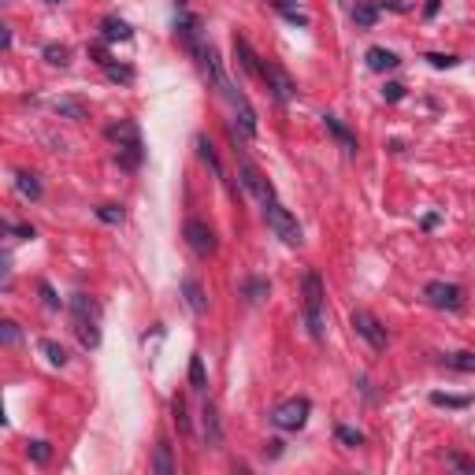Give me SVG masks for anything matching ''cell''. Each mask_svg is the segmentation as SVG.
<instances>
[{"mask_svg": "<svg viewBox=\"0 0 475 475\" xmlns=\"http://www.w3.org/2000/svg\"><path fill=\"white\" fill-rule=\"evenodd\" d=\"M301 290H305V327H308V334L320 342V338H327V316H323L327 293H323V278L316 271H305Z\"/></svg>", "mask_w": 475, "mask_h": 475, "instance_id": "cell-1", "label": "cell"}, {"mask_svg": "<svg viewBox=\"0 0 475 475\" xmlns=\"http://www.w3.org/2000/svg\"><path fill=\"white\" fill-rule=\"evenodd\" d=\"M108 141L119 145V163L123 168H138L141 163V134H138V123L119 119L108 126Z\"/></svg>", "mask_w": 475, "mask_h": 475, "instance_id": "cell-2", "label": "cell"}, {"mask_svg": "<svg viewBox=\"0 0 475 475\" xmlns=\"http://www.w3.org/2000/svg\"><path fill=\"white\" fill-rule=\"evenodd\" d=\"M264 216H268V226L275 231V238H283L286 245H301V241H305V238H301V223L293 219V212H290L286 204H278V201L264 204Z\"/></svg>", "mask_w": 475, "mask_h": 475, "instance_id": "cell-3", "label": "cell"}, {"mask_svg": "<svg viewBox=\"0 0 475 475\" xmlns=\"http://www.w3.org/2000/svg\"><path fill=\"white\" fill-rule=\"evenodd\" d=\"M308 413H312L308 398H290V401H283L271 413V423H275L278 431H301L305 423H308Z\"/></svg>", "mask_w": 475, "mask_h": 475, "instance_id": "cell-4", "label": "cell"}, {"mask_svg": "<svg viewBox=\"0 0 475 475\" xmlns=\"http://www.w3.org/2000/svg\"><path fill=\"white\" fill-rule=\"evenodd\" d=\"M423 297H427L431 308H442V312H461L464 308V290L457 283H427Z\"/></svg>", "mask_w": 475, "mask_h": 475, "instance_id": "cell-5", "label": "cell"}, {"mask_svg": "<svg viewBox=\"0 0 475 475\" xmlns=\"http://www.w3.org/2000/svg\"><path fill=\"white\" fill-rule=\"evenodd\" d=\"M238 171H241V186L249 190L260 204H271V201H275V186H271L268 178H264V171H260L256 163L241 160V163H238Z\"/></svg>", "mask_w": 475, "mask_h": 475, "instance_id": "cell-6", "label": "cell"}, {"mask_svg": "<svg viewBox=\"0 0 475 475\" xmlns=\"http://www.w3.org/2000/svg\"><path fill=\"white\" fill-rule=\"evenodd\" d=\"M260 78L268 82V89H271V97L275 101H293L297 97V86H293V78L283 71V67H275V63H260Z\"/></svg>", "mask_w": 475, "mask_h": 475, "instance_id": "cell-7", "label": "cell"}, {"mask_svg": "<svg viewBox=\"0 0 475 475\" xmlns=\"http://www.w3.org/2000/svg\"><path fill=\"white\" fill-rule=\"evenodd\" d=\"M353 331L364 338L371 349H386V327L375 320L371 312H364V308H356V312H353Z\"/></svg>", "mask_w": 475, "mask_h": 475, "instance_id": "cell-8", "label": "cell"}, {"mask_svg": "<svg viewBox=\"0 0 475 475\" xmlns=\"http://www.w3.org/2000/svg\"><path fill=\"white\" fill-rule=\"evenodd\" d=\"M186 241H190V249L197 256H212V253H216V234H212V226L201 223V219L186 223Z\"/></svg>", "mask_w": 475, "mask_h": 475, "instance_id": "cell-9", "label": "cell"}, {"mask_svg": "<svg viewBox=\"0 0 475 475\" xmlns=\"http://www.w3.org/2000/svg\"><path fill=\"white\" fill-rule=\"evenodd\" d=\"M201 416H204V446H208V449H219V446H223V423H219L216 405H204Z\"/></svg>", "mask_w": 475, "mask_h": 475, "instance_id": "cell-10", "label": "cell"}, {"mask_svg": "<svg viewBox=\"0 0 475 475\" xmlns=\"http://www.w3.org/2000/svg\"><path fill=\"white\" fill-rule=\"evenodd\" d=\"M398 63H401L398 53H390V48H383V45L368 48V67H371V71H394Z\"/></svg>", "mask_w": 475, "mask_h": 475, "instance_id": "cell-11", "label": "cell"}, {"mask_svg": "<svg viewBox=\"0 0 475 475\" xmlns=\"http://www.w3.org/2000/svg\"><path fill=\"white\" fill-rule=\"evenodd\" d=\"M175 30H178V38H182L190 48L197 45V41H204V38H201V19H193V15H178V19H175Z\"/></svg>", "mask_w": 475, "mask_h": 475, "instance_id": "cell-12", "label": "cell"}, {"mask_svg": "<svg viewBox=\"0 0 475 475\" xmlns=\"http://www.w3.org/2000/svg\"><path fill=\"white\" fill-rule=\"evenodd\" d=\"M71 312H75V320H101V305H97L89 293H75V297H71Z\"/></svg>", "mask_w": 475, "mask_h": 475, "instance_id": "cell-13", "label": "cell"}, {"mask_svg": "<svg viewBox=\"0 0 475 475\" xmlns=\"http://www.w3.org/2000/svg\"><path fill=\"white\" fill-rule=\"evenodd\" d=\"M323 123H327V130H331V134L342 141V149H346V153H356V138H353V130H349V126H342V119H338V116H323Z\"/></svg>", "mask_w": 475, "mask_h": 475, "instance_id": "cell-14", "label": "cell"}, {"mask_svg": "<svg viewBox=\"0 0 475 475\" xmlns=\"http://www.w3.org/2000/svg\"><path fill=\"white\" fill-rule=\"evenodd\" d=\"M234 56H238V63H241L245 71L260 78V60H256V53L249 48V41H245V38H234Z\"/></svg>", "mask_w": 475, "mask_h": 475, "instance_id": "cell-15", "label": "cell"}, {"mask_svg": "<svg viewBox=\"0 0 475 475\" xmlns=\"http://www.w3.org/2000/svg\"><path fill=\"white\" fill-rule=\"evenodd\" d=\"M53 108H56V116H63V119H71V123H82V119H89V111H86V104H82V101H71V97H63V101H56Z\"/></svg>", "mask_w": 475, "mask_h": 475, "instance_id": "cell-16", "label": "cell"}, {"mask_svg": "<svg viewBox=\"0 0 475 475\" xmlns=\"http://www.w3.org/2000/svg\"><path fill=\"white\" fill-rule=\"evenodd\" d=\"M75 331H78V338H82V346H86V349H97V346H101L97 320H75Z\"/></svg>", "mask_w": 475, "mask_h": 475, "instance_id": "cell-17", "label": "cell"}, {"mask_svg": "<svg viewBox=\"0 0 475 475\" xmlns=\"http://www.w3.org/2000/svg\"><path fill=\"white\" fill-rule=\"evenodd\" d=\"M101 34H104V41H130V38H134V30H130L123 19H104Z\"/></svg>", "mask_w": 475, "mask_h": 475, "instance_id": "cell-18", "label": "cell"}, {"mask_svg": "<svg viewBox=\"0 0 475 475\" xmlns=\"http://www.w3.org/2000/svg\"><path fill=\"white\" fill-rule=\"evenodd\" d=\"M15 186H19V193H23V197H30V201L41 197V182H38V175H30V171L15 175Z\"/></svg>", "mask_w": 475, "mask_h": 475, "instance_id": "cell-19", "label": "cell"}, {"mask_svg": "<svg viewBox=\"0 0 475 475\" xmlns=\"http://www.w3.org/2000/svg\"><path fill=\"white\" fill-rule=\"evenodd\" d=\"M234 111H238L241 134H245V138H253V134H256V111H253V104H249V101H241V104H234Z\"/></svg>", "mask_w": 475, "mask_h": 475, "instance_id": "cell-20", "label": "cell"}, {"mask_svg": "<svg viewBox=\"0 0 475 475\" xmlns=\"http://www.w3.org/2000/svg\"><path fill=\"white\" fill-rule=\"evenodd\" d=\"M182 293H186V301H190V308H193V312H204V293H201V283H197V278H186V283H182Z\"/></svg>", "mask_w": 475, "mask_h": 475, "instance_id": "cell-21", "label": "cell"}, {"mask_svg": "<svg viewBox=\"0 0 475 475\" xmlns=\"http://www.w3.org/2000/svg\"><path fill=\"white\" fill-rule=\"evenodd\" d=\"M23 342V327L15 320H0V346H19Z\"/></svg>", "mask_w": 475, "mask_h": 475, "instance_id": "cell-22", "label": "cell"}, {"mask_svg": "<svg viewBox=\"0 0 475 475\" xmlns=\"http://www.w3.org/2000/svg\"><path fill=\"white\" fill-rule=\"evenodd\" d=\"M190 386H193V390H204V386H208V375H204V360H201V353H193V356H190Z\"/></svg>", "mask_w": 475, "mask_h": 475, "instance_id": "cell-23", "label": "cell"}, {"mask_svg": "<svg viewBox=\"0 0 475 475\" xmlns=\"http://www.w3.org/2000/svg\"><path fill=\"white\" fill-rule=\"evenodd\" d=\"M153 468H156V475H175V461H171V446H168V442H160Z\"/></svg>", "mask_w": 475, "mask_h": 475, "instance_id": "cell-24", "label": "cell"}, {"mask_svg": "<svg viewBox=\"0 0 475 475\" xmlns=\"http://www.w3.org/2000/svg\"><path fill=\"white\" fill-rule=\"evenodd\" d=\"M197 153H201V160L208 163L212 171H216L219 178H223V168H219V160H216V149H212V141L208 138H197Z\"/></svg>", "mask_w": 475, "mask_h": 475, "instance_id": "cell-25", "label": "cell"}, {"mask_svg": "<svg viewBox=\"0 0 475 475\" xmlns=\"http://www.w3.org/2000/svg\"><path fill=\"white\" fill-rule=\"evenodd\" d=\"M41 353H45L48 360H53L56 368H63V364H67V349H63V346H56V342H48V338H41Z\"/></svg>", "mask_w": 475, "mask_h": 475, "instance_id": "cell-26", "label": "cell"}, {"mask_svg": "<svg viewBox=\"0 0 475 475\" xmlns=\"http://www.w3.org/2000/svg\"><path fill=\"white\" fill-rule=\"evenodd\" d=\"M45 60L56 63V67H67V63H71V48L67 45H48L45 48Z\"/></svg>", "mask_w": 475, "mask_h": 475, "instance_id": "cell-27", "label": "cell"}, {"mask_svg": "<svg viewBox=\"0 0 475 475\" xmlns=\"http://www.w3.org/2000/svg\"><path fill=\"white\" fill-rule=\"evenodd\" d=\"M171 413H175L178 431H182V435H190V413H186V398H175V401H171Z\"/></svg>", "mask_w": 475, "mask_h": 475, "instance_id": "cell-28", "label": "cell"}, {"mask_svg": "<svg viewBox=\"0 0 475 475\" xmlns=\"http://www.w3.org/2000/svg\"><path fill=\"white\" fill-rule=\"evenodd\" d=\"M48 457H53V446H48V442H30V461L34 464H48Z\"/></svg>", "mask_w": 475, "mask_h": 475, "instance_id": "cell-29", "label": "cell"}, {"mask_svg": "<svg viewBox=\"0 0 475 475\" xmlns=\"http://www.w3.org/2000/svg\"><path fill=\"white\" fill-rule=\"evenodd\" d=\"M449 360V364L457 368V371H475V356L464 349V353H453V356H446Z\"/></svg>", "mask_w": 475, "mask_h": 475, "instance_id": "cell-30", "label": "cell"}, {"mask_svg": "<svg viewBox=\"0 0 475 475\" xmlns=\"http://www.w3.org/2000/svg\"><path fill=\"white\" fill-rule=\"evenodd\" d=\"M353 19H356L360 26H375V8H371V4H356V8H353Z\"/></svg>", "mask_w": 475, "mask_h": 475, "instance_id": "cell-31", "label": "cell"}, {"mask_svg": "<svg viewBox=\"0 0 475 475\" xmlns=\"http://www.w3.org/2000/svg\"><path fill=\"white\" fill-rule=\"evenodd\" d=\"M431 405H446V408H468V398H453V394H431Z\"/></svg>", "mask_w": 475, "mask_h": 475, "instance_id": "cell-32", "label": "cell"}, {"mask_svg": "<svg viewBox=\"0 0 475 475\" xmlns=\"http://www.w3.org/2000/svg\"><path fill=\"white\" fill-rule=\"evenodd\" d=\"M97 216H101L104 223H123V208L119 204H101V208H97Z\"/></svg>", "mask_w": 475, "mask_h": 475, "instance_id": "cell-33", "label": "cell"}, {"mask_svg": "<svg viewBox=\"0 0 475 475\" xmlns=\"http://www.w3.org/2000/svg\"><path fill=\"white\" fill-rule=\"evenodd\" d=\"M38 290H41V297H45V308H53V312H56V308H60V297H56V290L48 286V283H38Z\"/></svg>", "mask_w": 475, "mask_h": 475, "instance_id": "cell-34", "label": "cell"}, {"mask_svg": "<svg viewBox=\"0 0 475 475\" xmlns=\"http://www.w3.org/2000/svg\"><path fill=\"white\" fill-rule=\"evenodd\" d=\"M338 442H346V446H360V442H364V435L353 431V427H338Z\"/></svg>", "mask_w": 475, "mask_h": 475, "instance_id": "cell-35", "label": "cell"}, {"mask_svg": "<svg viewBox=\"0 0 475 475\" xmlns=\"http://www.w3.org/2000/svg\"><path fill=\"white\" fill-rule=\"evenodd\" d=\"M427 60H431V67H457V56H449V53H431Z\"/></svg>", "mask_w": 475, "mask_h": 475, "instance_id": "cell-36", "label": "cell"}, {"mask_svg": "<svg viewBox=\"0 0 475 475\" xmlns=\"http://www.w3.org/2000/svg\"><path fill=\"white\" fill-rule=\"evenodd\" d=\"M383 97H386V101H401V97H405V86H401V82H390V86L383 89Z\"/></svg>", "mask_w": 475, "mask_h": 475, "instance_id": "cell-37", "label": "cell"}, {"mask_svg": "<svg viewBox=\"0 0 475 475\" xmlns=\"http://www.w3.org/2000/svg\"><path fill=\"white\" fill-rule=\"evenodd\" d=\"M264 293H268V283H253V286H249V301H260Z\"/></svg>", "mask_w": 475, "mask_h": 475, "instance_id": "cell-38", "label": "cell"}, {"mask_svg": "<svg viewBox=\"0 0 475 475\" xmlns=\"http://www.w3.org/2000/svg\"><path fill=\"white\" fill-rule=\"evenodd\" d=\"M271 4H275L278 11H286V15H290V11H297V0H271Z\"/></svg>", "mask_w": 475, "mask_h": 475, "instance_id": "cell-39", "label": "cell"}, {"mask_svg": "<svg viewBox=\"0 0 475 475\" xmlns=\"http://www.w3.org/2000/svg\"><path fill=\"white\" fill-rule=\"evenodd\" d=\"M8 275H11V256L0 253V278H8Z\"/></svg>", "mask_w": 475, "mask_h": 475, "instance_id": "cell-40", "label": "cell"}, {"mask_svg": "<svg viewBox=\"0 0 475 475\" xmlns=\"http://www.w3.org/2000/svg\"><path fill=\"white\" fill-rule=\"evenodd\" d=\"M264 453H268V457H278V453H283V442H278V438H271Z\"/></svg>", "mask_w": 475, "mask_h": 475, "instance_id": "cell-41", "label": "cell"}, {"mask_svg": "<svg viewBox=\"0 0 475 475\" xmlns=\"http://www.w3.org/2000/svg\"><path fill=\"white\" fill-rule=\"evenodd\" d=\"M8 45H11V30L0 23V48H8Z\"/></svg>", "mask_w": 475, "mask_h": 475, "instance_id": "cell-42", "label": "cell"}, {"mask_svg": "<svg viewBox=\"0 0 475 475\" xmlns=\"http://www.w3.org/2000/svg\"><path fill=\"white\" fill-rule=\"evenodd\" d=\"M438 4H442V0H427V8H423V15H427V19H431V15H438Z\"/></svg>", "mask_w": 475, "mask_h": 475, "instance_id": "cell-43", "label": "cell"}, {"mask_svg": "<svg viewBox=\"0 0 475 475\" xmlns=\"http://www.w3.org/2000/svg\"><path fill=\"white\" fill-rule=\"evenodd\" d=\"M8 234H11V226H8L4 219H0V238H8Z\"/></svg>", "mask_w": 475, "mask_h": 475, "instance_id": "cell-44", "label": "cell"}, {"mask_svg": "<svg viewBox=\"0 0 475 475\" xmlns=\"http://www.w3.org/2000/svg\"><path fill=\"white\" fill-rule=\"evenodd\" d=\"M4 423H8V420H4V408H0V427H4Z\"/></svg>", "mask_w": 475, "mask_h": 475, "instance_id": "cell-45", "label": "cell"}, {"mask_svg": "<svg viewBox=\"0 0 475 475\" xmlns=\"http://www.w3.org/2000/svg\"><path fill=\"white\" fill-rule=\"evenodd\" d=\"M48 4H60V0H48Z\"/></svg>", "mask_w": 475, "mask_h": 475, "instance_id": "cell-46", "label": "cell"}, {"mask_svg": "<svg viewBox=\"0 0 475 475\" xmlns=\"http://www.w3.org/2000/svg\"><path fill=\"white\" fill-rule=\"evenodd\" d=\"M182 4H186V0H182Z\"/></svg>", "mask_w": 475, "mask_h": 475, "instance_id": "cell-47", "label": "cell"}]
</instances>
